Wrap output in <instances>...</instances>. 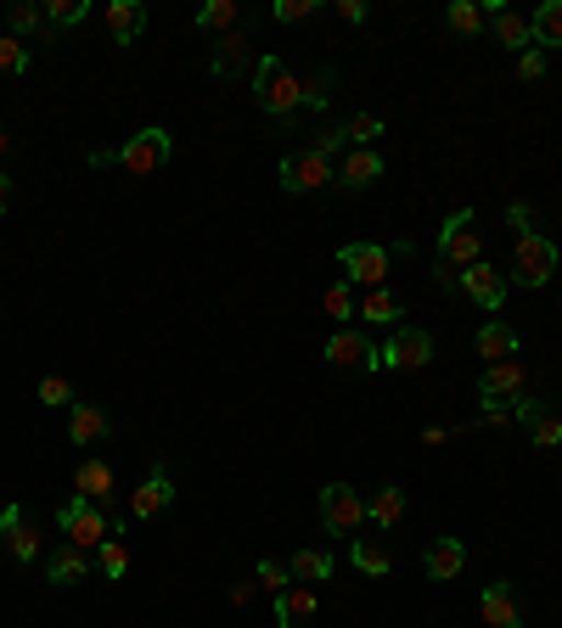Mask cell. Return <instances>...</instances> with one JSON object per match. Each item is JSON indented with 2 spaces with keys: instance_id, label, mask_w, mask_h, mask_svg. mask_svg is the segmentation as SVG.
<instances>
[{
  "instance_id": "28",
  "label": "cell",
  "mask_w": 562,
  "mask_h": 628,
  "mask_svg": "<svg viewBox=\"0 0 562 628\" xmlns=\"http://www.w3.org/2000/svg\"><path fill=\"white\" fill-rule=\"evenodd\" d=\"M445 23H450V34L473 39V34H484V23H490V7H479V0H450V7H445Z\"/></svg>"
},
{
  "instance_id": "27",
  "label": "cell",
  "mask_w": 562,
  "mask_h": 628,
  "mask_svg": "<svg viewBox=\"0 0 562 628\" xmlns=\"http://www.w3.org/2000/svg\"><path fill=\"white\" fill-rule=\"evenodd\" d=\"M479 612H484V623H490V628H524L518 601H512V590H506V584H490V590L479 595Z\"/></svg>"
},
{
  "instance_id": "40",
  "label": "cell",
  "mask_w": 562,
  "mask_h": 628,
  "mask_svg": "<svg viewBox=\"0 0 562 628\" xmlns=\"http://www.w3.org/2000/svg\"><path fill=\"white\" fill-rule=\"evenodd\" d=\"M0 73H29V45L12 34H0Z\"/></svg>"
},
{
  "instance_id": "42",
  "label": "cell",
  "mask_w": 562,
  "mask_h": 628,
  "mask_svg": "<svg viewBox=\"0 0 562 628\" xmlns=\"http://www.w3.org/2000/svg\"><path fill=\"white\" fill-rule=\"evenodd\" d=\"M40 404H52V410L68 404V410H74V388H68L63 376H45V381H40Z\"/></svg>"
},
{
  "instance_id": "8",
  "label": "cell",
  "mask_w": 562,
  "mask_h": 628,
  "mask_svg": "<svg viewBox=\"0 0 562 628\" xmlns=\"http://www.w3.org/2000/svg\"><path fill=\"white\" fill-rule=\"evenodd\" d=\"M479 259H484V241L473 230V208H461V214H450L439 225V264L467 270V264H479Z\"/></svg>"
},
{
  "instance_id": "35",
  "label": "cell",
  "mask_w": 562,
  "mask_h": 628,
  "mask_svg": "<svg viewBox=\"0 0 562 628\" xmlns=\"http://www.w3.org/2000/svg\"><path fill=\"white\" fill-rule=\"evenodd\" d=\"M90 18V0H45V23L52 28H74Z\"/></svg>"
},
{
  "instance_id": "17",
  "label": "cell",
  "mask_w": 562,
  "mask_h": 628,
  "mask_svg": "<svg viewBox=\"0 0 562 628\" xmlns=\"http://www.w3.org/2000/svg\"><path fill=\"white\" fill-rule=\"evenodd\" d=\"M248 57H254V39H248V18H243V28H231V34L214 45L209 73H214V79H231L237 68H248Z\"/></svg>"
},
{
  "instance_id": "49",
  "label": "cell",
  "mask_w": 562,
  "mask_h": 628,
  "mask_svg": "<svg viewBox=\"0 0 562 628\" xmlns=\"http://www.w3.org/2000/svg\"><path fill=\"white\" fill-rule=\"evenodd\" d=\"M12 152V135H7V124H0V158H7Z\"/></svg>"
},
{
  "instance_id": "12",
  "label": "cell",
  "mask_w": 562,
  "mask_h": 628,
  "mask_svg": "<svg viewBox=\"0 0 562 628\" xmlns=\"http://www.w3.org/2000/svg\"><path fill=\"white\" fill-rule=\"evenodd\" d=\"M326 359L344 365V370H383L378 343H371V331H360V326H338L326 336Z\"/></svg>"
},
{
  "instance_id": "26",
  "label": "cell",
  "mask_w": 562,
  "mask_h": 628,
  "mask_svg": "<svg viewBox=\"0 0 562 628\" xmlns=\"http://www.w3.org/2000/svg\"><path fill=\"white\" fill-rule=\"evenodd\" d=\"M490 34L506 45V52H518V57H524L529 45H535V34H529V18H524V12H506V7H501V12H490Z\"/></svg>"
},
{
  "instance_id": "11",
  "label": "cell",
  "mask_w": 562,
  "mask_h": 628,
  "mask_svg": "<svg viewBox=\"0 0 562 628\" xmlns=\"http://www.w3.org/2000/svg\"><path fill=\"white\" fill-rule=\"evenodd\" d=\"M0 545H7L12 561H23V567L45 556V534H40V522H34L23 505H7V511H0Z\"/></svg>"
},
{
  "instance_id": "2",
  "label": "cell",
  "mask_w": 562,
  "mask_h": 628,
  "mask_svg": "<svg viewBox=\"0 0 562 628\" xmlns=\"http://www.w3.org/2000/svg\"><path fill=\"white\" fill-rule=\"evenodd\" d=\"M254 102H259L270 118L304 113V73H293L281 57H259V68H254Z\"/></svg>"
},
{
  "instance_id": "10",
  "label": "cell",
  "mask_w": 562,
  "mask_h": 628,
  "mask_svg": "<svg viewBox=\"0 0 562 628\" xmlns=\"http://www.w3.org/2000/svg\"><path fill=\"white\" fill-rule=\"evenodd\" d=\"M378 359H383V370H422L434 359V336L422 326H394L389 343L378 349Z\"/></svg>"
},
{
  "instance_id": "21",
  "label": "cell",
  "mask_w": 562,
  "mask_h": 628,
  "mask_svg": "<svg viewBox=\"0 0 562 628\" xmlns=\"http://www.w3.org/2000/svg\"><path fill=\"white\" fill-rule=\"evenodd\" d=\"M315 584H288L276 595V628H310V617H315Z\"/></svg>"
},
{
  "instance_id": "1",
  "label": "cell",
  "mask_w": 562,
  "mask_h": 628,
  "mask_svg": "<svg viewBox=\"0 0 562 628\" xmlns=\"http://www.w3.org/2000/svg\"><path fill=\"white\" fill-rule=\"evenodd\" d=\"M169 152H175V140H169V129H140V135H130L124 147H113V152H90V169H130L135 180H147L153 169H164L169 163Z\"/></svg>"
},
{
  "instance_id": "47",
  "label": "cell",
  "mask_w": 562,
  "mask_h": 628,
  "mask_svg": "<svg viewBox=\"0 0 562 628\" xmlns=\"http://www.w3.org/2000/svg\"><path fill=\"white\" fill-rule=\"evenodd\" d=\"M254 590H259V578H254V584H231V606H248Z\"/></svg>"
},
{
  "instance_id": "39",
  "label": "cell",
  "mask_w": 562,
  "mask_h": 628,
  "mask_svg": "<svg viewBox=\"0 0 562 628\" xmlns=\"http://www.w3.org/2000/svg\"><path fill=\"white\" fill-rule=\"evenodd\" d=\"M315 12H321V0H276L270 23H304V18H315Z\"/></svg>"
},
{
  "instance_id": "24",
  "label": "cell",
  "mask_w": 562,
  "mask_h": 628,
  "mask_svg": "<svg viewBox=\"0 0 562 628\" xmlns=\"http://www.w3.org/2000/svg\"><path fill=\"white\" fill-rule=\"evenodd\" d=\"M400 315H405V304L394 298V286H371L355 304V320H366V326H400Z\"/></svg>"
},
{
  "instance_id": "37",
  "label": "cell",
  "mask_w": 562,
  "mask_h": 628,
  "mask_svg": "<svg viewBox=\"0 0 562 628\" xmlns=\"http://www.w3.org/2000/svg\"><path fill=\"white\" fill-rule=\"evenodd\" d=\"M378 135H383V118H371V113H355V118L344 124L349 147H378Z\"/></svg>"
},
{
  "instance_id": "44",
  "label": "cell",
  "mask_w": 562,
  "mask_h": 628,
  "mask_svg": "<svg viewBox=\"0 0 562 628\" xmlns=\"http://www.w3.org/2000/svg\"><path fill=\"white\" fill-rule=\"evenodd\" d=\"M540 73H546V52H540V45H529V52L518 57V79H524V84H535Z\"/></svg>"
},
{
  "instance_id": "6",
  "label": "cell",
  "mask_w": 562,
  "mask_h": 628,
  "mask_svg": "<svg viewBox=\"0 0 562 628\" xmlns=\"http://www.w3.org/2000/svg\"><path fill=\"white\" fill-rule=\"evenodd\" d=\"M315 505H321V522H326V534H333V539H349V534L366 527V500L349 489V482H326Z\"/></svg>"
},
{
  "instance_id": "32",
  "label": "cell",
  "mask_w": 562,
  "mask_h": 628,
  "mask_svg": "<svg viewBox=\"0 0 562 628\" xmlns=\"http://www.w3.org/2000/svg\"><path fill=\"white\" fill-rule=\"evenodd\" d=\"M333 84H338V68H321L304 79V113H326V102H333Z\"/></svg>"
},
{
  "instance_id": "18",
  "label": "cell",
  "mask_w": 562,
  "mask_h": 628,
  "mask_svg": "<svg viewBox=\"0 0 562 628\" xmlns=\"http://www.w3.org/2000/svg\"><path fill=\"white\" fill-rule=\"evenodd\" d=\"M108 432H113V421H108L102 404H74V410H68V444H74V449L102 444Z\"/></svg>"
},
{
  "instance_id": "19",
  "label": "cell",
  "mask_w": 562,
  "mask_h": 628,
  "mask_svg": "<svg viewBox=\"0 0 562 628\" xmlns=\"http://www.w3.org/2000/svg\"><path fill=\"white\" fill-rule=\"evenodd\" d=\"M378 180H383V158H378V147H349V152H344V163H338V185L366 191V185H378Z\"/></svg>"
},
{
  "instance_id": "38",
  "label": "cell",
  "mask_w": 562,
  "mask_h": 628,
  "mask_svg": "<svg viewBox=\"0 0 562 628\" xmlns=\"http://www.w3.org/2000/svg\"><path fill=\"white\" fill-rule=\"evenodd\" d=\"M97 567H102V578H124V572H130V550H124V539H108V545L97 550Z\"/></svg>"
},
{
  "instance_id": "3",
  "label": "cell",
  "mask_w": 562,
  "mask_h": 628,
  "mask_svg": "<svg viewBox=\"0 0 562 628\" xmlns=\"http://www.w3.org/2000/svg\"><path fill=\"white\" fill-rule=\"evenodd\" d=\"M405 248H383V241H349V248L338 253V270H344V281L349 286H389V270H394V259H400Z\"/></svg>"
},
{
  "instance_id": "31",
  "label": "cell",
  "mask_w": 562,
  "mask_h": 628,
  "mask_svg": "<svg viewBox=\"0 0 562 628\" xmlns=\"http://www.w3.org/2000/svg\"><path fill=\"white\" fill-rule=\"evenodd\" d=\"M355 567L366 572V578H389L394 572V556H389V545H378V539H355Z\"/></svg>"
},
{
  "instance_id": "4",
  "label": "cell",
  "mask_w": 562,
  "mask_h": 628,
  "mask_svg": "<svg viewBox=\"0 0 562 628\" xmlns=\"http://www.w3.org/2000/svg\"><path fill=\"white\" fill-rule=\"evenodd\" d=\"M57 527H63L68 545H79V550H90V556H97V550L113 539V522L102 516V505H90L85 494H74V500L57 511Z\"/></svg>"
},
{
  "instance_id": "15",
  "label": "cell",
  "mask_w": 562,
  "mask_h": 628,
  "mask_svg": "<svg viewBox=\"0 0 562 628\" xmlns=\"http://www.w3.org/2000/svg\"><path fill=\"white\" fill-rule=\"evenodd\" d=\"M461 293L473 298L484 315H495V309L506 304V275H501L495 264H484V259H479V264H467V270H461Z\"/></svg>"
},
{
  "instance_id": "46",
  "label": "cell",
  "mask_w": 562,
  "mask_h": 628,
  "mask_svg": "<svg viewBox=\"0 0 562 628\" xmlns=\"http://www.w3.org/2000/svg\"><path fill=\"white\" fill-rule=\"evenodd\" d=\"M338 18L344 23H366V7H360V0H338Z\"/></svg>"
},
{
  "instance_id": "34",
  "label": "cell",
  "mask_w": 562,
  "mask_h": 628,
  "mask_svg": "<svg viewBox=\"0 0 562 628\" xmlns=\"http://www.w3.org/2000/svg\"><path fill=\"white\" fill-rule=\"evenodd\" d=\"M355 304H360V298H355V286H349L344 275H338L333 286H326V315H333L338 326H349V320H355Z\"/></svg>"
},
{
  "instance_id": "29",
  "label": "cell",
  "mask_w": 562,
  "mask_h": 628,
  "mask_svg": "<svg viewBox=\"0 0 562 628\" xmlns=\"http://www.w3.org/2000/svg\"><path fill=\"white\" fill-rule=\"evenodd\" d=\"M529 34H535L540 52H557L562 45V0H546V7L529 18Z\"/></svg>"
},
{
  "instance_id": "7",
  "label": "cell",
  "mask_w": 562,
  "mask_h": 628,
  "mask_svg": "<svg viewBox=\"0 0 562 628\" xmlns=\"http://www.w3.org/2000/svg\"><path fill=\"white\" fill-rule=\"evenodd\" d=\"M281 191L288 197H304V191H321V185H333L338 180V169H333V158H321L315 147H304V152H288L281 158Z\"/></svg>"
},
{
  "instance_id": "20",
  "label": "cell",
  "mask_w": 562,
  "mask_h": 628,
  "mask_svg": "<svg viewBox=\"0 0 562 628\" xmlns=\"http://www.w3.org/2000/svg\"><path fill=\"white\" fill-rule=\"evenodd\" d=\"M467 567V545L461 539H434L428 550H422V572L434 578V584H450V578H461Z\"/></svg>"
},
{
  "instance_id": "41",
  "label": "cell",
  "mask_w": 562,
  "mask_h": 628,
  "mask_svg": "<svg viewBox=\"0 0 562 628\" xmlns=\"http://www.w3.org/2000/svg\"><path fill=\"white\" fill-rule=\"evenodd\" d=\"M254 578H259V590H270V595H281V590L293 584V572L281 567V561H259V572H254Z\"/></svg>"
},
{
  "instance_id": "33",
  "label": "cell",
  "mask_w": 562,
  "mask_h": 628,
  "mask_svg": "<svg viewBox=\"0 0 562 628\" xmlns=\"http://www.w3.org/2000/svg\"><path fill=\"white\" fill-rule=\"evenodd\" d=\"M198 28H243V7L237 0H209L198 12Z\"/></svg>"
},
{
  "instance_id": "22",
  "label": "cell",
  "mask_w": 562,
  "mask_h": 628,
  "mask_svg": "<svg viewBox=\"0 0 562 628\" xmlns=\"http://www.w3.org/2000/svg\"><path fill=\"white\" fill-rule=\"evenodd\" d=\"M108 34H113V45H135L140 34H147V7L140 0H108Z\"/></svg>"
},
{
  "instance_id": "45",
  "label": "cell",
  "mask_w": 562,
  "mask_h": 628,
  "mask_svg": "<svg viewBox=\"0 0 562 628\" xmlns=\"http://www.w3.org/2000/svg\"><path fill=\"white\" fill-rule=\"evenodd\" d=\"M506 219H512V230H518V236H535V225H540V214H535L529 203H512Z\"/></svg>"
},
{
  "instance_id": "13",
  "label": "cell",
  "mask_w": 562,
  "mask_h": 628,
  "mask_svg": "<svg viewBox=\"0 0 562 628\" xmlns=\"http://www.w3.org/2000/svg\"><path fill=\"white\" fill-rule=\"evenodd\" d=\"M90 572H97V556L79 550V545H68V539L45 556V584H52V590H74V584H85Z\"/></svg>"
},
{
  "instance_id": "23",
  "label": "cell",
  "mask_w": 562,
  "mask_h": 628,
  "mask_svg": "<svg viewBox=\"0 0 562 628\" xmlns=\"http://www.w3.org/2000/svg\"><path fill=\"white\" fill-rule=\"evenodd\" d=\"M473 349H479V359H484V365L518 359V331H512L506 320H484V326H479V343H473Z\"/></svg>"
},
{
  "instance_id": "30",
  "label": "cell",
  "mask_w": 562,
  "mask_h": 628,
  "mask_svg": "<svg viewBox=\"0 0 562 628\" xmlns=\"http://www.w3.org/2000/svg\"><path fill=\"white\" fill-rule=\"evenodd\" d=\"M400 516H405V489H394V482H389V489L371 494V505H366V522L371 527H394Z\"/></svg>"
},
{
  "instance_id": "36",
  "label": "cell",
  "mask_w": 562,
  "mask_h": 628,
  "mask_svg": "<svg viewBox=\"0 0 562 628\" xmlns=\"http://www.w3.org/2000/svg\"><path fill=\"white\" fill-rule=\"evenodd\" d=\"M529 438H535V449H557L562 444V415H551V404L529 421Z\"/></svg>"
},
{
  "instance_id": "5",
  "label": "cell",
  "mask_w": 562,
  "mask_h": 628,
  "mask_svg": "<svg viewBox=\"0 0 562 628\" xmlns=\"http://www.w3.org/2000/svg\"><path fill=\"white\" fill-rule=\"evenodd\" d=\"M562 253H557V241L551 236H518V253H512V286H546L557 275Z\"/></svg>"
},
{
  "instance_id": "43",
  "label": "cell",
  "mask_w": 562,
  "mask_h": 628,
  "mask_svg": "<svg viewBox=\"0 0 562 628\" xmlns=\"http://www.w3.org/2000/svg\"><path fill=\"white\" fill-rule=\"evenodd\" d=\"M315 152H321V158H333V152H349L344 129H338V124H321V129H315Z\"/></svg>"
},
{
  "instance_id": "25",
  "label": "cell",
  "mask_w": 562,
  "mask_h": 628,
  "mask_svg": "<svg viewBox=\"0 0 562 628\" xmlns=\"http://www.w3.org/2000/svg\"><path fill=\"white\" fill-rule=\"evenodd\" d=\"M333 550H315V545H299L293 550V561H288V572H293V584H326L333 578Z\"/></svg>"
},
{
  "instance_id": "14",
  "label": "cell",
  "mask_w": 562,
  "mask_h": 628,
  "mask_svg": "<svg viewBox=\"0 0 562 628\" xmlns=\"http://www.w3.org/2000/svg\"><path fill=\"white\" fill-rule=\"evenodd\" d=\"M169 505H175V477H169V466H153L147 482L130 494V522H153V516H164Z\"/></svg>"
},
{
  "instance_id": "48",
  "label": "cell",
  "mask_w": 562,
  "mask_h": 628,
  "mask_svg": "<svg viewBox=\"0 0 562 628\" xmlns=\"http://www.w3.org/2000/svg\"><path fill=\"white\" fill-rule=\"evenodd\" d=\"M7 208H12V174L0 169V214H7Z\"/></svg>"
},
{
  "instance_id": "16",
  "label": "cell",
  "mask_w": 562,
  "mask_h": 628,
  "mask_svg": "<svg viewBox=\"0 0 562 628\" xmlns=\"http://www.w3.org/2000/svg\"><path fill=\"white\" fill-rule=\"evenodd\" d=\"M74 494H85L90 505H113V494H119V482H113V466L108 460H79V471H74Z\"/></svg>"
},
{
  "instance_id": "9",
  "label": "cell",
  "mask_w": 562,
  "mask_h": 628,
  "mask_svg": "<svg viewBox=\"0 0 562 628\" xmlns=\"http://www.w3.org/2000/svg\"><path fill=\"white\" fill-rule=\"evenodd\" d=\"M529 393V365L524 359H501V365H484V376H479V399H484V410H512V399H524Z\"/></svg>"
}]
</instances>
